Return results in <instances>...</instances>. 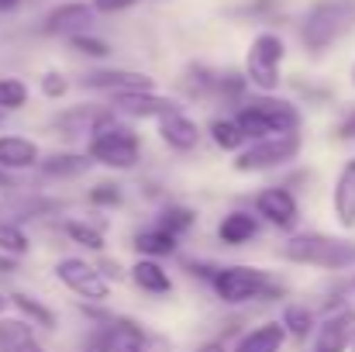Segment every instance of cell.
I'll list each match as a JSON object with an SVG mask.
<instances>
[{
    "label": "cell",
    "mask_w": 355,
    "mask_h": 352,
    "mask_svg": "<svg viewBox=\"0 0 355 352\" xmlns=\"http://www.w3.org/2000/svg\"><path fill=\"white\" fill-rule=\"evenodd\" d=\"M235 121L241 124L248 142L269 138V135H297L300 131V111L293 101H283L276 94L248 97L235 111Z\"/></svg>",
    "instance_id": "obj_1"
},
{
    "label": "cell",
    "mask_w": 355,
    "mask_h": 352,
    "mask_svg": "<svg viewBox=\"0 0 355 352\" xmlns=\"http://www.w3.org/2000/svg\"><path fill=\"white\" fill-rule=\"evenodd\" d=\"M211 287H214L218 301L232 304V308L252 304V301H279L286 294V287L276 283L259 266H221L218 276L211 280Z\"/></svg>",
    "instance_id": "obj_2"
},
{
    "label": "cell",
    "mask_w": 355,
    "mask_h": 352,
    "mask_svg": "<svg viewBox=\"0 0 355 352\" xmlns=\"http://www.w3.org/2000/svg\"><path fill=\"white\" fill-rule=\"evenodd\" d=\"M283 259L318 269H349L355 266V242L321 232H300L283 242Z\"/></svg>",
    "instance_id": "obj_3"
},
{
    "label": "cell",
    "mask_w": 355,
    "mask_h": 352,
    "mask_svg": "<svg viewBox=\"0 0 355 352\" xmlns=\"http://www.w3.org/2000/svg\"><path fill=\"white\" fill-rule=\"evenodd\" d=\"M352 28L355 0H318L300 21V38L311 52H324L328 45H335Z\"/></svg>",
    "instance_id": "obj_4"
},
{
    "label": "cell",
    "mask_w": 355,
    "mask_h": 352,
    "mask_svg": "<svg viewBox=\"0 0 355 352\" xmlns=\"http://www.w3.org/2000/svg\"><path fill=\"white\" fill-rule=\"evenodd\" d=\"M87 156L104 166V169H114V173H124V169H135L138 159H141V138L138 131H131V124H121L114 121L111 128L97 131L87 145Z\"/></svg>",
    "instance_id": "obj_5"
},
{
    "label": "cell",
    "mask_w": 355,
    "mask_h": 352,
    "mask_svg": "<svg viewBox=\"0 0 355 352\" xmlns=\"http://www.w3.org/2000/svg\"><path fill=\"white\" fill-rule=\"evenodd\" d=\"M286 56V45L279 35L272 31H259L245 52V80L248 87L262 90V94H272L279 87V62Z\"/></svg>",
    "instance_id": "obj_6"
},
{
    "label": "cell",
    "mask_w": 355,
    "mask_h": 352,
    "mask_svg": "<svg viewBox=\"0 0 355 352\" xmlns=\"http://www.w3.org/2000/svg\"><path fill=\"white\" fill-rule=\"evenodd\" d=\"M300 152V135H269L252 145H245L235 159L238 173H266L276 166H286Z\"/></svg>",
    "instance_id": "obj_7"
},
{
    "label": "cell",
    "mask_w": 355,
    "mask_h": 352,
    "mask_svg": "<svg viewBox=\"0 0 355 352\" xmlns=\"http://www.w3.org/2000/svg\"><path fill=\"white\" fill-rule=\"evenodd\" d=\"M55 276L87 304H104L111 297V280L101 273V266L87 262V259H76V255H66L55 262Z\"/></svg>",
    "instance_id": "obj_8"
},
{
    "label": "cell",
    "mask_w": 355,
    "mask_h": 352,
    "mask_svg": "<svg viewBox=\"0 0 355 352\" xmlns=\"http://www.w3.org/2000/svg\"><path fill=\"white\" fill-rule=\"evenodd\" d=\"M252 208H255L259 221H266V225H272L279 232H293L297 221H300V204H297L293 190H286V187H266V190H259L255 201H252Z\"/></svg>",
    "instance_id": "obj_9"
},
{
    "label": "cell",
    "mask_w": 355,
    "mask_h": 352,
    "mask_svg": "<svg viewBox=\"0 0 355 352\" xmlns=\"http://www.w3.org/2000/svg\"><path fill=\"white\" fill-rule=\"evenodd\" d=\"M111 108L114 115H124L131 121H145V117H155L162 121L166 115H176L180 104L173 97H162L155 90H128V94H114L111 97Z\"/></svg>",
    "instance_id": "obj_10"
},
{
    "label": "cell",
    "mask_w": 355,
    "mask_h": 352,
    "mask_svg": "<svg viewBox=\"0 0 355 352\" xmlns=\"http://www.w3.org/2000/svg\"><path fill=\"white\" fill-rule=\"evenodd\" d=\"M94 17H97L94 3L69 0V3H59V7H52V10L45 14L42 31H45V35H66V38H73V35H87L90 24H94Z\"/></svg>",
    "instance_id": "obj_11"
},
{
    "label": "cell",
    "mask_w": 355,
    "mask_h": 352,
    "mask_svg": "<svg viewBox=\"0 0 355 352\" xmlns=\"http://www.w3.org/2000/svg\"><path fill=\"white\" fill-rule=\"evenodd\" d=\"M94 352H152L148 335L131 318H111L107 328L94 339Z\"/></svg>",
    "instance_id": "obj_12"
},
{
    "label": "cell",
    "mask_w": 355,
    "mask_h": 352,
    "mask_svg": "<svg viewBox=\"0 0 355 352\" xmlns=\"http://www.w3.org/2000/svg\"><path fill=\"white\" fill-rule=\"evenodd\" d=\"M355 342V311L342 308L328 315L314 332V352H349Z\"/></svg>",
    "instance_id": "obj_13"
},
{
    "label": "cell",
    "mask_w": 355,
    "mask_h": 352,
    "mask_svg": "<svg viewBox=\"0 0 355 352\" xmlns=\"http://www.w3.org/2000/svg\"><path fill=\"white\" fill-rule=\"evenodd\" d=\"M83 90H104V94H128V90H155L152 76L135 73V69H94L80 80Z\"/></svg>",
    "instance_id": "obj_14"
},
{
    "label": "cell",
    "mask_w": 355,
    "mask_h": 352,
    "mask_svg": "<svg viewBox=\"0 0 355 352\" xmlns=\"http://www.w3.org/2000/svg\"><path fill=\"white\" fill-rule=\"evenodd\" d=\"M200 124L193 121V117H187L183 111H176V115H166L159 121V138H162V145H169L173 152H193L197 145H200Z\"/></svg>",
    "instance_id": "obj_15"
},
{
    "label": "cell",
    "mask_w": 355,
    "mask_h": 352,
    "mask_svg": "<svg viewBox=\"0 0 355 352\" xmlns=\"http://www.w3.org/2000/svg\"><path fill=\"white\" fill-rule=\"evenodd\" d=\"M38 162H42L38 142H31L24 135H0V169L21 173V169H35Z\"/></svg>",
    "instance_id": "obj_16"
},
{
    "label": "cell",
    "mask_w": 355,
    "mask_h": 352,
    "mask_svg": "<svg viewBox=\"0 0 355 352\" xmlns=\"http://www.w3.org/2000/svg\"><path fill=\"white\" fill-rule=\"evenodd\" d=\"M59 204L49 201V197H38V194H21V197H10L0 204V221H10V225H24L31 218H42L49 211H55Z\"/></svg>",
    "instance_id": "obj_17"
},
{
    "label": "cell",
    "mask_w": 355,
    "mask_h": 352,
    "mask_svg": "<svg viewBox=\"0 0 355 352\" xmlns=\"http://www.w3.org/2000/svg\"><path fill=\"white\" fill-rule=\"evenodd\" d=\"M331 208L342 228H355V159H349L335 180V194H331Z\"/></svg>",
    "instance_id": "obj_18"
},
{
    "label": "cell",
    "mask_w": 355,
    "mask_h": 352,
    "mask_svg": "<svg viewBox=\"0 0 355 352\" xmlns=\"http://www.w3.org/2000/svg\"><path fill=\"white\" fill-rule=\"evenodd\" d=\"M90 166H94V159L80 156V152H52V156H42V162H38L42 176H49V180H76Z\"/></svg>",
    "instance_id": "obj_19"
},
{
    "label": "cell",
    "mask_w": 355,
    "mask_h": 352,
    "mask_svg": "<svg viewBox=\"0 0 355 352\" xmlns=\"http://www.w3.org/2000/svg\"><path fill=\"white\" fill-rule=\"evenodd\" d=\"M131 280H135L138 290H145V294H152V297H162V294L173 290L169 269H166L159 259H138V262L131 266Z\"/></svg>",
    "instance_id": "obj_20"
},
{
    "label": "cell",
    "mask_w": 355,
    "mask_h": 352,
    "mask_svg": "<svg viewBox=\"0 0 355 352\" xmlns=\"http://www.w3.org/2000/svg\"><path fill=\"white\" fill-rule=\"evenodd\" d=\"M259 235V215H252V211H228L221 221H218V238L225 242V245H245V242H252Z\"/></svg>",
    "instance_id": "obj_21"
},
{
    "label": "cell",
    "mask_w": 355,
    "mask_h": 352,
    "mask_svg": "<svg viewBox=\"0 0 355 352\" xmlns=\"http://www.w3.org/2000/svg\"><path fill=\"white\" fill-rule=\"evenodd\" d=\"M283 342H286L283 321H266V325L252 328L248 335H241V342L232 352H279Z\"/></svg>",
    "instance_id": "obj_22"
},
{
    "label": "cell",
    "mask_w": 355,
    "mask_h": 352,
    "mask_svg": "<svg viewBox=\"0 0 355 352\" xmlns=\"http://www.w3.org/2000/svg\"><path fill=\"white\" fill-rule=\"evenodd\" d=\"M135 252H138V259H166V255H176V249H180V242H176V235H169L166 228H145V232L135 235Z\"/></svg>",
    "instance_id": "obj_23"
},
{
    "label": "cell",
    "mask_w": 355,
    "mask_h": 352,
    "mask_svg": "<svg viewBox=\"0 0 355 352\" xmlns=\"http://www.w3.org/2000/svg\"><path fill=\"white\" fill-rule=\"evenodd\" d=\"M7 297H10L14 311H17L28 325H35V328H42V332H55V311H52V308H45L38 297L21 294V290H14V294H7Z\"/></svg>",
    "instance_id": "obj_24"
},
{
    "label": "cell",
    "mask_w": 355,
    "mask_h": 352,
    "mask_svg": "<svg viewBox=\"0 0 355 352\" xmlns=\"http://www.w3.org/2000/svg\"><path fill=\"white\" fill-rule=\"evenodd\" d=\"M101 111H104V108H97V104H80V108H73V111L55 117V128H62V135H69V138H73V135H87V138H90V131H94Z\"/></svg>",
    "instance_id": "obj_25"
},
{
    "label": "cell",
    "mask_w": 355,
    "mask_h": 352,
    "mask_svg": "<svg viewBox=\"0 0 355 352\" xmlns=\"http://www.w3.org/2000/svg\"><path fill=\"white\" fill-rule=\"evenodd\" d=\"M207 135H211V142H214L221 152H235V156L245 149V142H248L235 117H214L211 128H207Z\"/></svg>",
    "instance_id": "obj_26"
},
{
    "label": "cell",
    "mask_w": 355,
    "mask_h": 352,
    "mask_svg": "<svg viewBox=\"0 0 355 352\" xmlns=\"http://www.w3.org/2000/svg\"><path fill=\"white\" fill-rule=\"evenodd\" d=\"M35 342V325L24 318H0V352H17Z\"/></svg>",
    "instance_id": "obj_27"
},
{
    "label": "cell",
    "mask_w": 355,
    "mask_h": 352,
    "mask_svg": "<svg viewBox=\"0 0 355 352\" xmlns=\"http://www.w3.org/2000/svg\"><path fill=\"white\" fill-rule=\"evenodd\" d=\"M283 328H286V335H293V339H307L314 328H318V321H314V311L311 308H304V304H286V311H283Z\"/></svg>",
    "instance_id": "obj_28"
},
{
    "label": "cell",
    "mask_w": 355,
    "mask_h": 352,
    "mask_svg": "<svg viewBox=\"0 0 355 352\" xmlns=\"http://www.w3.org/2000/svg\"><path fill=\"white\" fill-rule=\"evenodd\" d=\"M197 225V211H190V208H183V204H169L162 215H159V228H166L169 235H187L190 228Z\"/></svg>",
    "instance_id": "obj_29"
},
{
    "label": "cell",
    "mask_w": 355,
    "mask_h": 352,
    "mask_svg": "<svg viewBox=\"0 0 355 352\" xmlns=\"http://www.w3.org/2000/svg\"><path fill=\"white\" fill-rule=\"evenodd\" d=\"M180 83H183V94H187V97H204V94L218 90V76H214L207 66H190Z\"/></svg>",
    "instance_id": "obj_30"
},
{
    "label": "cell",
    "mask_w": 355,
    "mask_h": 352,
    "mask_svg": "<svg viewBox=\"0 0 355 352\" xmlns=\"http://www.w3.org/2000/svg\"><path fill=\"white\" fill-rule=\"evenodd\" d=\"M24 104H28V83L17 76H0V111L10 115L21 111Z\"/></svg>",
    "instance_id": "obj_31"
},
{
    "label": "cell",
    "mask_w": 355,
    "mask_h": 352,
    "mask_svg": "<svg viewBox=\"0 0 355 352\" xmlns=\"http://www.w3.org/2000/svg\"><path fill=\"white\" fill-rule=\"evenodd\" d=\"M28 249H31V242H28V235H24L21 225L0 221V255H14V259H21Z\"/></svg>",
    "instance_id": "obj_32"
},
{
    "label": "cell",
    "mask_w": 355,
    "mask_h": 352,
    "mask_svg": "<svg viewBox=\"0 0 355 352\" xmlns=\"http://www.w3.org/2000/svg\"><path fill=\"white\" fill-rule=\"evenodd\" d=\"M66 235L76 242V245H83L87 252H104V232L101 228H94V225H87V221H66Z\"/></svg>",
    "instance_id": "obj_33"
},
{
    "label": "cell",
    "mask_w": 355,
    "mask_h": 352,
    "mask_svg": "<svg viewBox=\"0 0 355 352\" xmlns=\"http://www.w3.org/2000/svg\"><path fill=\"white\" fill-rule=\"evenodd\" d=\"M69 45L80 52V56H87V59H107L114 49H111V42H104V38H97V35H73L69 38Z\"/></svg>",
    "instance_id": "obj_34"
},
{
    "label": "cell",
    "mask_w": 355,
    "mask_h": 352,
    "mask_svg": "<svg viewBox=\"0 0 355 352\" xmlns=\"http://www.w3.org/2000/svg\"><path fill=\"white\" fill-rule=\"evenodd\" d=\"M121 187L118 183H97V187H90V194H87V201L94 204V208H118L121 204Z\"/></svg>",
    "instance_id": "obj_35"
},
{
    "label": "cell",
    "mask_w": 355,
    "mask_h": 352,
    "mask_svg": "<svg viewBox=\"0 0 355 352\" xmlns=\"http://www.w3.org/2000/svg\"><path fill=\"white\" fill-rule=\"evenodd\" d=\"M42 94H45L49 101H59V97L69 94V80H66L59 69H49V73L42 76Z\"/></svg>",
    "instance_id": "obj_36"
},
{
    "label": "cell",
    "mask_w": 355,
    "mask_h": 352,
    "mask_svg": "<svg viewBox=\"0 0 355 352\" xmlns=\"http://www.w3.org/2000/svg\"><path fill=\"white\" fill-rule=\"evenodd\" d=\"M90 3H94V10H97V14H118V10L135 7L138 0H90Z\"/></svg>",
    "instance_id": "obj_37"
},
{
    "label": "cell",
    "mask_w": 355,
    "mask_h": 352,
    "mask_svg": "<svg viewBox=\"0 0 355 352\" xmlns=\"http://www.w3.org/2000/svg\"><path fill=\"white\" fill-rule=\"evenodd\" d=\"M187 269H190V276H204L207 283L218 276V269L221 266H211V262H187Z\"/></svg>",
    "instance_id": "obj_38"
},
{
    "label": "cell",
    "mask_w": 355,
    "mask_h": 352,
    "mask_svg": "<svg viewBox=\"0 0 355 352\" xmlns=\"http://www.w3.org/2000/svg\"><path fill=\"white\" fill-rule=\"evenodd\" d=\"M338 138H342V142H355V111L338 124Z\"/></svg>",
    "instance_id": "obj_39"
},
{
    "label": "cell",
    "mask_w": 355,
    "mask_h": 352,
    "mask_svg": "<svg viewBox=\"0 0 355 352\" xmlns=\"http://www.w3.org/2000/svg\"><path fill=\"white\" fill-rule=\"evenodd\" d=\"M17 269V259L14 255H0V273H14Z\"/></svg>",
    "instance_id": "obj_40"
},
{
    "label": "cell",
    "mask_w": 355,
    "mask_h": 352,
    "mask_svg": "<svg viewBox=\"0 0 355 352\" xmlns=\"http://www.w3.org/2000/svg\"><path fill=\"white\" fill-rule=\"evenodd\" d=\"M197 352H225V342L221 339H214V342H207V346H200Z\"/></svg>",
    "instance_id": "obj_41"
},
{
    "label": "cell",
    "mask_w": 355,
    "mask_h": 352,
    "mask_svg": "<svg viewBox=\"0 0 355 352\" xmlns=\"http://www.w3.org/2000/svg\"><path fill=\"white\" fill-rule=\"evenodd\" d=\"M17 7H21V0H0V14H10Z\"/></svg>",
    "instance_id": "obj_42"
},
{
    "label": "cell",
    "mask_w": 355,
    "mask_h": 352,
    "mask_svg": "<svg viewBox=\"0 0 355 352\" xmlns=\"http://www.w3.org/2000/svg\"><path fill=\"white\" fill-rule=\"evenodd\" d=\"M7 187H14V180H10L7 169H0V190H7Z\"/></svg>",
    "instance_id": "obj_43"
},
{
    "label": "cell",
    "mask_w": 355,
    "mask_h": 352,
    "mask_svg": "<svg viewBox=\"0 0 355 352\" xmlns=\"http://www.w3.org/2000/svg\"><path fill=\"white\" fill-rule=\"evenodd\" d=\"M17 352H45V349H42V342H38V339H35V342H28V346H24V349H17Z\"/></svg>",
    "instance_id": "obj_44"
},
{
    "label": "cell",
    "mask_w": 355,
    "mask_h": 352,
    "mask_svg": "<svg viewBox=\"0 0 355 352\" xmlns=\"http://www.w3.org/2000/svg\"><path fill=\"white\" fill-rule=\"evenodd\" d=\"M7 304H10V297H7V294H0V318H3V308H7Z\"/></svg>",
    "instance_id": "obj_45"
},
{
    "label": "cell",
    "mask_w": 355,
    "mask_h": 352,
    "mask_svg": "<svg viewBox=\"0 0 355 352\" xmlns=\"http://www.w3.org/2000/svg\"><path fill=\"white\" fill-rule=\"evenodd\" d=\"M0 124H3V111H0Z\"/></svg>",
    "instance_id": "obj_46"
},
{
    "label": "cell",
    "mask_w": 355,
    "mask_h": 352,
    "mask_svg": "<svg viewBox=\"0 0 355 352\" xmlns=\"http://www.w3.org/2000/svg\"><path fill=\"white\" fill-rule=\"evenodd\" d=\"M352 83H355V69H352Z\"/></svg>",
    "instance_id": "obj_47"
},
{
    "label": "cell",
    "mask_w": 355,
    "mask_h": 352,
    "mask_svg": "<svg viewBox=\"0 0 355 352\" xmlns=\"http://www.w3.org/2000/svg\"><path fill=\"white\" fill-rule=\"evenodd\" d=\"M352 352H355V342H352Z\"/></svg>",
    "instance_id": "obj_48"
}]
</instances>
